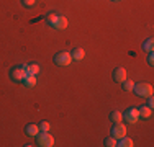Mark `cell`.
Segmentation results:
<instances>
[{
    "label": "cell",
    "mask_w": 154,
    "mask_h": 147,
    "mask_svg": "<svg viewBox=\"0 0 154 147\" xmlns=\"http://www.w3.org/2000/svg\"><path fill=\"white\" fill-rule=\"evenodd\" d=\"M118 146H120V147H133V146H134V142L131 141L130 137H126V136H125V137L118 139Z\"/></svg>",
    "instance_id": "obj_15"
},
{
    "label": "cell",
    "mask_w": 154,
    "mask_h": 147,
    "mask_svg": "<svg viewBox=\"0 0 154 147\" xmlns=\"http://www.w3.org/2000/svg\"><path fill=\"white\" fill-rule=\"evenodd\" d=\"M112 136L118 141V139H122L126 136V126L122 123H115V126H113V129H112Z\"/></svg>",
    "instance_id": "obj_5"
},
{
    "label": "cell",
    "mask_w": 154,
    "mask_h": 147,
    "mask_svg": "<svg viewBox=\"0 0 154 147\" xmlns=\"http://www.w3.org/2000/svg\"><path fill=\"white\" fill-rule=\"evenodd\" d=\"M133 92L138 95V97H151L152 95V92H154V88L151 83H144V82H141V83H134V88H133Z\"/></svg>",
    "instance_id": "obj_1"
},
{
    "label": "cell",
    "mask_w": 154,
    "mask_h": 147,
    "mask_svg": "<svg viewBox=\"0 0 154 147\" xmlns=\"http://www.w3.org/2000/svg\"><path fill=\"white\" fill-rule=\"evenodd\" d=\"M110 119H112L113 123H122L123 121V113L122 111H113L112 115H110Z\"/></svg>",
    "instance_id": "obj_16"
},
{
    "label": "cell",
    "mask_w": 154,
    "mask_h": 147,
    "mask_svg": "<svg viewBox=\"0 0 154 147\" xmlns=\"http://www.w3.org/2000/svg\"><path fill=\"white\" fill-rule=\"evenodd\" d=\"M49 123H48V121H43V123L41 124H39V131H43V132H48V131H49Z\"/></svg>",
    "instance_id": "obj_20"
},
{
    "label": "cell",
    "mask_w": 154,
    "mask_h": 147,
    "mask_svg": "<svg viewBox=\"0 0 154 147\" xmlns=\"http://www.w3.org/2000/svg\"><path fill=\"white\" fill-rule=\"evenodd\" d=\"M25 132H26L28 136H31V137H36L39 132V126H36V124H28L26 128H25Z\"/></svg>",
    "instance_id": "obj_11"
},
{
    "label": "cell",
    "mask_w": 154,
    "mask_h": 147,
    "mask_svg": "<svg viewBox=\"0 0 154 147\" xmlns=\"http://www.w3.org/2000/svg\"><path fill=\"white\" fill-rule=\"evenodd\" d=\"M123 119L126 121V123H130V124H134V123H138V119H139L138 108H128L126 111L123 113Z\"/></svg>",
    "instance_id": "obj_4"
},
{
    "label": "cell",
    "mask_w": 154,
    "mask_h": 147,
    "mask_svg": "<svg viewBox=\"0 0 154 147\" xmlns=\"http://www.w3.org/2000/svg\"><path fill=\"white\" fill-rule=\"evenodd\" d=\"M133 88H134V82H133V80H125V82H123V90L125 92H133Z\"/></svg>",
    "instance_id": "obj_17"
},
{
    "label": "cell",
    "mask_w": 154,
    "mask_h": 147,
    "mask_svg": "<svg viewBox=\"0 0 154 147\" xmlns=\"http://www.w3.org/2000/svg\"><path fill=\"white\" fill-rule=\"evenodd\" d=\"M84 56H85V52H84V49H80V47H77V49H74V51L71 52L72 61H82Z\"/></svg>",
    "instance_id": "obj_12"
},
{
    "label": "cell",
    "mask_w": 154,
    "mask_h": 147,
    "mask_svg": "<svg viewBox=\"0 0 154 147\" xmlns=\"http://www.w3.org/2000/svg\"><path fill=\"white\" fill-rule=\"evenodd\" d=\"M148 106H149V108H152V106H154V100H152V95H151V97H148Z\"/></svg>",
    "instance_id": "obj_23"
},
{
    "label": "cell",
    "mask_w": 154,
    "mask_h": 147,
    "mask_svg": "<svg viewBox=\"0 0 154 147\" xmlns=\"http://www.w3.org/2000/svg\"><path fill=\"white\" fill-rule=\"evenodd\" d=\"M71 62H72V57H71V52H67V51H61L54 56V64L59 65V67H66Z\"/></svg>",
    "instance_id": "obj_2"
},
{
    "label": "cell",
    "mask_w": 154,
    "mask_h": 147,
    "mask_svg": "<svg viewBox=\"0 0 154 147\" xmlns=\"http://www.w3.org/2000/svg\"><path fill=\"white\" fill-rule=\"evenodd\" d=\"M138 113H139V118H143V119H148V118L152 116V108H149L148 105H143L138 108Z\"/></svg>",
    "instance_id": "obj_9"
},
{
    "label": "cell",
    "mask_w": 154,
    "mask_h": 147,
    "mask_svg": "<svg viewBox=\"0 0 154 147\" xmlns=\"http://www.w3.org/2000/svg\"><path fill=\"white\" fill-rule=\"evenodd\" d=\"M113 2H120V0H113Z\"/></svg>",
    "instance_id": "obj_24"
},
{
    "label": "cell",
    "mask_w": 154,
    "mask_h": 147,
    "mask_svg": "<svg viewBox=\"0 0 154 147\" xmlns=\"http://www.w3.org/2000/svg\"><path fill=\"white\" fill-rule=\"evenodd\" d=\"M143 49H144L146 52H152V51H154V41H152V38H148L144 43H143Z\"/></svg>",
    "instance_id": "obj_14"
},
{
    "label": "cell",
    "mask_w": 154,
    "mask_h": 147,
    "mask_svg": "<svg viewBox=\"0 0 154 147\" xmlns=\"http://www.w3.org/2000/svg\"><path fill=\"white\" fill-rule=\"evenodd\" d=\"M105 146H107V147H116V146H118V141H116V139L112 136V137L105 139Z\"/></svg>",
    "instance_id": "obj_18"
},
{
    "label": "cell",
    "mask_w": 154,
    "mask_h": 147,
    "mask_svg": "<svg viewBox=\"0 0 154 147\" xmlns=\"http://www.w3.org/2000/svg\"><path fill=\"white\" fill-rule=\"evenodd\" d=\"M21 3H23L25 7H33L35 5V0H21Z\"/></svg>",
    "instance_id": "obj_21"
},
{
    "label": "cell",
    "mask_w": 154,
    "mask_h": 147,
    "mask_svg": "<svg viewBox=\"0 0 154 147\" xmlns=\"http://www.w3.org/2000/svg\"><path fill=\"white\" fill-rule=\"evenodd\" d=\"M148 64H149V65H152V64H154V56H152V52H149V57H148Z\"/></svg>",
    "instance_id": "obj_22"
},
{
    "label": "cell",
    "mask_w": 154,
    "mask_h": 147,
    "mask_svg": "<svg viewBox=\"0 0 154 147\" xmlns=\"http://www.w3.org/2000/svg\"><path fill=\"white\" fill-rule=\"evenodd\" d=\"M10 77H12L15 82H23V79L26 77V72H25L23 67H15V69H12V72H10Z\"/></svg>",
    "instance_id": "obj_6"
},
{
    "label": "cell",
    "mask_w": 154,
    "mask_h": 147,
    "mask_svg": "<svg viewBox=\"0 0 154 147\" xmlns=\"http://www.w3.org/2000/svg\"><path fill=\"white\" fill-rule=\"evenodd\" d=\"M23 69H25V72H26V75H36V74H39V65L38 64H25Z\"/></svg>",
    "instance_id": "obj_10"
},
{
    "label": "cell",
    "mask_w": 154,
    "mask_h": 147,
    "mask_svg": "<svg viewBox=\"0 0 154 147\" xmlns=\"http://www.w3.org/2000/svg\"><path fill=\"white\" fill-rule=\"evenodd\" d=\"M56 18H57V15H56V13H53V12L46 15V21H48V23L51 25V26H53V25H54V21H56Z\"/></svg>",
    "instance_id": "obj_19"
},
{
    "label": "cell",
    "mask_w": 154,
    "mask_h": 147,
    "mask_svg": "<svg viewBox=\"0 0 154 147\" xmlns=\"http://www.w3.org/2000/svg\"><path fill=\"white\" fill-rule=\"evenodd\" d=\"M21 83H23L25 87H35L36 85V75H26Z\"/></svg>",
    "instance_id": "obj_13"
},
{
    "label": "cell",
    "mask_w": 154,
    "mask_h": 147,
    "mask_svg": "<svg viewBox=\"0 0 154 147\" xmlns=\"http://www.w3.org/2000/svg\"><path fill=\"white\" fill-rule=\"evenodd\" d=\"M113 80L118 83H123L125 80H126V70H125L123 67H116L115 70H113Z\"/></svg>",
    "instance_id": "obj_7"
},
{
    "label": "cell",
    "mask_w": 154,
    "mask_h": 147,
    "mask_svg": "<svg viewBox=\"0 0 154 147\" xmlns=\"http://www.w3.org/2000/svg\"><path fill=\"white\" fill-rule=\"evenodd\" d=\"M67 25H69L67 18L62 16V15H57V18H56V21H54L53 28L54 29H66V28H67Z\"/></svg>",
    "instance_id": "obj_8"
},
{
    "label": "cell",
    "mask_w": 154,
    "mask_h": 147,
    "mask_svg": "<svg viewBox=\"0 0 154 147\" xmlns=\"http://www.w3.org/2000/svg\"><path fill=\"white\" fill-rule=\"evenodd\" d=\"M36 141H38V144L41 147H53L54 146V137L49 134V132H38V136H36Z\"/></svg>",
    "instance_id": "obj_3"
}]
</instances>
